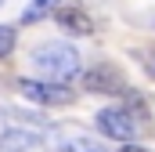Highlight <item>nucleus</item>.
Here are the masks:
<instances>
[{"mask_svg":"<svg viewBox=\"0 0 155 152\" xmlns=\"http://www.w3.org/2000/svg\"><path fill=\"white\" fill-rule=\"evenodd\" d=\"M33 65L43 73V80L69 83L72 76H79V51L72 43L51 40V43H40L36 51H33Z\"/></svg>","mask_w":155,"mask_h":152,"instance_id":"f257e3e1","label":"nucleus"},{"mask_svg":"<svg viewBox=\"0 0 155 152\" xmlns=\"http://www.w3.org/2000/svg\"><path fill=\"white\" fill-rule=\"evenodd\" d=\"M22 98H29L33 105H47V109H58V105H72V87L69 83H58V80H18L15 83Z\"/></svg>","mask_w":155,"mask_h":152,"instance_id":"f03ea898","label":"nucleus"},{"mask_svg":"<svg viewBox=\"0 0 155 152\" xmlns=\"http://www.w3.org/2000/svg\"><path fill=\"white\" fill-rule=\"evenodd\" d=\"M97 130L116 138V141H134L137 138V119L130 116V109H119V105H108L97 112Z\"/></svg>","mask_w":155,"mask_h":152,"instance_id":"7ed1b4c3","label":"nucleus"},{"mask_svg":"<svg viewBox=\"0 0 155 152\" xmlns=\"http://www.w3.org/2000/svg\"><path fill=\"white\" fill-rule=\"evenodd\" d=\"M83 87L94 91V94H123L126 91V80L119 76L116 65H94V69H87V76H83Z\"/></svg>","mask_w":155,"mask_h":152,"instance_id":"20e7f679","label":"nucleus"},{"mask_svg":"<svg viewBox=\"0 0 155 152\" xmlns=\"http://www.w3.org/2000/svg\"><path fill=\"white\" fill-rule=\"evenodd\" d=\"M43 141V134L33 127H4L0 134V152H33Z\"/></svg>","mask_w":155,"mask_h":152,"instance_id":"39448f33","label":"nucleus"},{"mask_svg":"<svg viewBox=\"0 0 155 152\" xmlns=\"http://www.w3.org/2000/svg\"><path fill=\"white\" fill-rule=\"evenodd\" d=\"M54 22L72 36H90L94 33V18L83 7H54Z\"/></svg>","mask_w":155,"mask_h":152,"instance_id":"423d86ee","label":"nucleus"},{"mask_svg":"<svg viewBox=\"0 0 155 152\" xmlns=\"http://www.w3.org/2000/svg\"><path fill=\"white\" fill-rule=\"evenodd\" d=\"M58 7V0H29L25 4V11H22V22L25 26H36V22H43L51 11Z\"/></svg>","mask_w":155,"mask_h":152,"instance_id":"0eeeda50","label":"nucleus"},{"mask_svg":"<svg viewBox=\"0 0 155 152\" xmlns=\"http://www.w3.org/2000/svg\"><path fill=\"white\" fill-rule=\"evenodd\" d=\"M58 152H105L101 149V141H94V138H65Z\"/></svg>","mask_w":155,"mask_h":152,"instance_id":"6e6552de","label":"nucleus"},{"mask_svg":"<svg viewBox=\"0 0 155 152\" xmlns=\"http://www.w3.org/2000/svg\"><path fill=\"white\" fill-rule=\"evenodd\" d=\"M18 47V29L15 26H0V58H7Z\"/></svg>","mask_w":155,"mask_h":152,"instance_id":"1a4fd4ad","label":"nucleus"},{"mask_svg":"<svg viewBox=\"0 0 155 152\" xmlns=\"http://www.w3.org/2000/svg\"><path fill=\"white\" fill-rule=\"evenodd\" d=\"M123 152H144V149H137V145H126V149H123Z\"/></svg>","mask_w":155,"mask_h":152,"instance_id":"9d476101","label":"nucleus"},{"mask_svg":"<svg viewBox=\"0 0 155 152\" xmlns=\"http://www.w3.org/2000/svg\"><path fill=\"white\" fill-rule=\"evenodd\" d=\"M0 7H4V0H0Z\"/></svg>","mask_w":155,"mask_h":152,"instance_id":"9b49d317","label":"nucleus"}]
</instances>
